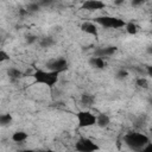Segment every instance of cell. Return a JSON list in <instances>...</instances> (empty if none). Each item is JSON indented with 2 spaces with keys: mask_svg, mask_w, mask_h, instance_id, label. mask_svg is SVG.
I'll use <instances>...</instances> for the list:
<instances>
[{
  "mask_svg": "<svg viewBox=\"0 0 152 152\" xmlns=\"http://www.w3.org/2000/svg\"><path fill=\"white\" fill-rule=\"evenodd\" d=\"M28 138V134L24 131H17L12 134V140L14 142H23Z\"/></svg>",
  "mask_w": 152,
  "mask_h": 152,
  "instance_id": "cell-13",
  "label": "cell"
},
{
  "mask_svg": "<svg viewBox=\"0 0 152 152\" xmlns=\"http://www.w3.org/2000/svg\"><path fill=\"white\" fill-rule=\"evenodd\" d=\"M147 53L152 55V46H148V48H147Z\"/></svg>",
  "mask_w": 152,
  "mask_h": 152,
  "instance_id": "cell-27",
  "label": "cell"
},
{
  "mask_svg": "<svg viewBox=\"0 0 152 152\" xmlns=\"http://www.w3.org/2000/svg\"><path fill=\"white\" fill-rule=\"evenodd\" d=\"M95 24L106 27V28H121L126 26V21L119 17H114V15H100L96 17L94 19Z\"/></svg>",
  "mask_w": 152,
  "mask_h": 152,
  "instance_id": "cell-3",
  "label": "cell"
},
{
  "mask_svg": "<svg viewBox=\"0 0 152 152\" xmlns=\"http://www.w3.org/2000/svg\"><path fill=\"white\" fill-rule=\"evenodd\" d=\"M38 44L42 48H50V46H52L55 44V39L51 36H45V37H42L38 40Z\"/></svg>",
  "mask_w": 152,
  "mask_h": 152,
  "instance_id": "cell-14",
  "label": "cell"
},
{
  "mask_svg": "<svg viewBox=\"0 0 152 152\" xmlns=\"http://www.w3.org/2000/svg\"><path fill=\"white\" fill-rule=\"evenodd\" d=\"M89 64H90V66H93V68H95V69H100V70L104 69L106 65H107L104 58L96 57V56H93V57L89 58Z\"/></svg>",
  "mask_w": 152,
  "mask_h": 152,
  "instance_id": "cell-10",
  "label": "cell"
},
{
  "mask_svg": "<svg viewBox=\"0 0 152 152\" xmlns=\"http://www.w3.org/2000/svg\"><path fill=\"white\" fill-rule=\"evenodd\" d=\"M76 119L80 128H88L96 125V115L89 110H80L76 114Z\"/></svg>",
  "mask_w": 152,
  "mask_h": 152,
  "instance_id": "cell-4",
  "label": "cell"
},
{
  "mask_svg": "<svg viewBox=\"0 0 152 152\" xmlns=\"http://www.w3.org/2000/svg\"><path fill=\"white\" fill-rule=\"evenodd\" d=\"M81 31L84 32V33H87V34L95 36V37H97V34H99L96 24L90 23V21H86V23H83V24L81 25Z\"/></svg>",
  "mask_w": 152,
  "mask_h": 152,
  "instance_id": "cell-9",
  "label": "cell"
},
{
  "mask_svg": "<svg viewBox=\"0 0 152 152\" xmlns=\"http://www.w3.org/2000/svg\"><path fill=\"white\" fill-rule=\"evenodd\" d=\"M150 102H151V104H152V100H151V101H150Z\"/></svg>",
  "mask_w": 152,
  "mask_h": 152,
  "instance_id": "cell-30",
  "label": "cell"
},
{
  "mask_svg": "<svg viewBox=\"0 0 152 152\" xmlns=\"http://www.w3.org/2000/svg\"><path fill=\"white\" fill-rule=\"evenodd\" d=\"M124 2H125L124 0H121V1H114V4H115V5H121V4H124Z\"/></svg>",
  "mask_w": 152,
  "mask_h": 152,
  "instance_id": "cell-28",
  "label": "cell"
},
{
  "mask_svg": "<svg viewBox=\"0 0 152 152\" xmlns=\"http://www.w3.org/2000/svg\"><path fill=\"white\" fill-rule=\"evenodd\" d=\"M151 34H152V31H151Z\"/></svg>",
  "mask_w": 152,
  "mask_h": 152,
  "instance_id": "cell-31",
  "label": "cell"
},
{
  "mask_svg": "<svg viewBox=\"0 0 152 152\" xmlns=\"http://www.w3.org/2000/svg\"><path fill=\"white\" fill-rule=\"evenodd\" d=\"M40 7H42V6L39 5V2H30V4L26 6V10H27L28 13H32V12H37V11H39Z\"/></svg>",
  "mask_w": 152,
  "mask_h": 152,
  "instance_id": "cell-19",
  "label": "cell"
},
{
  "mask_svg": "<svg viewBox=\"0 0 152 152\" xmlns=\"http://www.w3.org/2000/svg\"><path fill=\"white\" fill-rule=\"evenodd\" d=\"M110 124V118L104 114V113H100L99 115H96V126L104 128Z\"/></svg>",
  "mask_w": 152,
  "mask_h": 152,
  "instance_id": "cell-11",
  "label": "cell"
},
{
  "mask_svg": "<svg viewBox=\"0 0 152 152\" xmlns=\"http://www.w3.org/2000/svg\"><path fill=\"white\" fill-rule=\"evenodd\" d=\"M10 59V55L5 50H0V63H4Z\"/></svg>",
  "mask_w": 152,
  "mask_h": 152,
  "instance_id": "cell-22",
  "label": "cell"
},
{
  "mask_svg": "<svg viewBox=\"0 0 152 152\" xmlns=\"http://www.w3.org/2000/svg\"><path fill=\"white\" fill-rule=\"evenodd\" d=\"M124 142L131 150H134V151L139 152L141 148H144L150 142V139L144 133H140V132H128V133H126L124 135Z\"/></svg>",
  "mask_w": 152,
  "mask_h": 152,
  "instance_id": "cell-1",
  "label": "cell"
},
{
  "mask_svg": "<svg viewBox=\"0 0 152 152\" xmlns=\"http://www.w3.org/2000/svg\"><path fill=\"white\" fill-rule=\"evenodd\" d=\"M125 28H126V32H127L128 34L134 36V34H137V32H138V28H139V27H138V25H137L135 23L129 21V23H126Z\"/></svg>",
  "mask_w": 152,
  "mask_h": 152,
  "instance_id": "cell-16",
  "label": "cell"
},
{
  "mask_svg": "<svg viewBox=\"0 0 152 152\" xmlns=\"http://www.w3.org/2000/svg\"><path fill=\"white\" fill-rule=\"evenodd\" d=\"M58 72L55 71H50V70H42V69H37L33 74L32 77L34 78V82L38 84H44L49 88H52L57 81H58Z\"/></svg>",
  "mask_w": 152,
  "mask_h": 152,
  "instance_id": "cell-2",
  "label": "cell"
},
{
  "mask_svg": "<svg viewBox=\"0 0 152 152\" xmlns=\"http://www.w3.org/2000/svg\"><path fill=\"white\" fill-rule=\"evenodd\" d=\"M82 10L87 11H97V10H103L106 7V4L101 0H87L82 4Z\"/></svg>",
  "mask_w": 152,
  "mask_h": 152,
  "instance_id": "cell-8",
  "label": "cell"
},
{
  "mask_svg": "<svg viewBox=\"0 0 152 152\" xmlns=\"http://www.w3.org/2000/svg\"><path fill=\"white\" fill-rule=\"evenodd\" d=\"M139 152H152V142H148L144 148H141Z\"/></svg>",
  "mask_w": 152,
  "mask_h": 152,
  "instance_id": "cell-23",
  "label": "cell"
},
{
  "mask_svg": "<svg viewBox=\"0 0 152 152\" xmlns=\"http://www.w3.org/2000/svg\"><path fill=\"white\" fill-rule=\"evenodd\" d=\"M20 152H46V151H38V150H23V151H20Z\"/></svg>",
  "mask_w": 152,
  "mask_h": 152,
  "instance_id": "cell-26",
  "label": "cell"
},
{
  "mask_svg": "<svg viewBox=\"0 0 152 152\" xmlns=\"http://www.w3.org/2000/svg\"><path fill=\"white\" fill-rule=\"evenodd\" d=\"M128 76V71L126 70V69H119L118 71H116V74H115V77L118 78V80H124V78H126Z\"/></svg>",
  "mask_w": 152,
  "mask_h": 152,
  "instance_id": "cell-20",
  "label": "cell"
},
{
  "mask_svg": "<svg viewBox=\"0 0 152 152\" xmlns=\"http://www.w3.org/2000/svg\"><path fill=\"white\" fill-rule=\"evenodd\" d=\"M144 4V1H132V6H139V5H142Z\"/></svg>",
  "mask_w": 152,
  "mask_h": 152,
  "instance_id": "cell-25",
  "label": "cell"
},
{
  "mask_svg": "<svg viewBox=\"0 0 152 152\" xmlns=\"http://www.w3.org/2000/svg\"><path fill=\"white\" fill-rule=\"evenodd\" d=\"M23 71L19 70L18 68H14V66H11L7 69V76L12 80V81H15V80H19L20 77H23Z\"/></svg>",
  "mask_w": 152,
  "mask_h": 152,
  "instance_id": "cell-12",
  "label": "cell"
},
{
  "mask_svg": "<svg viewBox=\"0 0 152 152\" xmlns=\"http://www.w3.org/2000/svg\"><path fill=\"white\" fill-rule=\"evenodd\" d=\"M46 152H59V151H55V150H46Z\"/></svg>",
  "mask_w": 152,
  "mask_h": 152,
  "instance_id": "cell-29",
  "label": "cell"
},
{
  "mask_svg": "<svg viewBox=\"0 0 152 152\" xmlns=\"http://www.w3.org/2000/svg\"><path fill=\"white\" fill-rule=\"evenodd\" d=\"M75 150L77 152H96L100 150L99 145L87 137H80L75 142Z\"/></svg>",
  "mask_w": 152,
  "mask_h": 152,
  "instance_id": "cell-5",
  "label": "cell"
},
{
  "mask_svg": "<svg viewBox=\"0 0 152 152\" xmlns=\"http://www.w3.org/2000/svg\"><path fill=\"white\" fill-rule=\"evenodd\" d=\"M25 40H26V44L31 45V44H33V43L38 42L39 39H38V37H37V36H34V34H28V36H26Z\"/></svg>",
  "mask_w": 152,
  "mask_h": 152,
  "instance_id": "cell-21",
  "label": "cell"
},
{
  "mask_svg": "<svg viewBox=\"0 0 152 152\" xmlns=\"http://www.w3.org/2000/svg\"><path fill=\"white\" fill-rule=\"evenodd\" d=\"M118 51V48L114 45H108V46H101L97 48L94 52V56L96 57H101V58H106V57H110L113 56L115 52Z\"/></svg>",
  "mask_w": 152,
  "mask_h": 152,
  "instance_id": "cell-7",
  "label": "cell"
},
{
  "mask_svg": "<svg viewBox=\"0 0 152 152\" xmlns=\"http://www.w3.org/2000/svg\"><path fill=\"white\" fill-rule=\"evenodd\" d=\"M81 102L84 106H91L95 102V97H94V95H91L89 93H83L81 95Z\"/></svg>",
  "mask_w": 152,
  "mask_h": 152,
  "instance_id": "cell-15",
  "label": "cell"
},
{
  "mask_svg": "<svg viewBox=\"0 0 152 152\" xmlns=\"http://www.w3.org/2000/svg\"><path fill=\"white\" fill-rule=\"evenodd\" d=\"M68 65H69L68 61H66L65 58H63V57L53 58V59H51V61H49V62L46 63L48 70L55 71V72H58V74L65 71V70L68 69Z\"/></svg>",
  "mask_w": 152,
  "mask_h": 152,
  "instance_id": "cell-6",
  "label": "cell"
},
{
  "mask_svg": "<svg viewBox=\"0 0 152 152\" xmlns=\"http://www.w3.org/2000/svg\"><path fill=\"white\" fill-rule=\"evenodd\" d=\"M146 74H147L150 77H152V65H147V66H146Z\"/></svg>",
  "mask_w": 152,
  "mask_h": 152,
  "instance_id": "cell-24",
  "label": "cell"
},
{
  "mask_svg": "<svg viewBox=\"0 0 152 152\" xmlns=\"http://www.w3.org/2000/svg\"><path fill=\"white\" fill-rule=\"evenodd\" d=\"M135 84L138 88H142V89H147L148 88V82L145 77H138L135 81Z\"/></svg>",
  "mask_w": 152,
  "mask_h": 152,
  "instance_id": "cell-18",
  "label": "cell"
},
{
  "mask_svg": "<svg viewBox=\"0 0 152 152\" xmlns=\"http://www.w3.org/2000/svg\"><path fill=\"white\" fill-rule=\"evenodd\" d=\"M12 120H13V119H12V115L8 114V113H6V114H1V115H0V125H1L2 127H6V126L11 125Z\"/></svg>",
  "mask_w": 152,
  "mask_h": 152,
  "instance_id": "cell-17",
  "label": "cell"
}]
</instances>
